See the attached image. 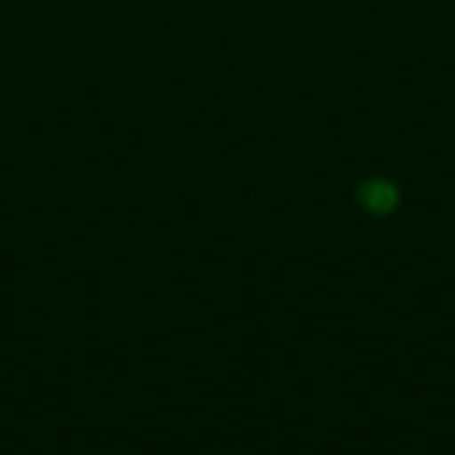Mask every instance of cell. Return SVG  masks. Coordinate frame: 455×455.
I'll return each mask as SVG.
<instances>
[{"mask_svg":"<svg viewBox=\"0 0 455 455\" xmlns=\"http://www.w3.org/2000/svg\"><path fill=\"white\" fill-rule=\"evenodd\" d=\"M359 203L368 212H390L393 203H396V190L387 181H368L365 188L359 190Z\"/></svg>","mask_w":455,"mask_h":455,"instance_id":"6da1fadb","label":"cell"}]
</instances>
